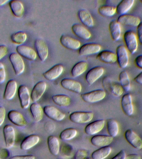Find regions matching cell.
I'll list each match as a JSON object with an SVG mask.
<instances>
[{
    "label": "cell",
    "instance_id": "obj_9",
    "mask_svg": "<svg viewBox=\"0 0 142 159\" xmlns=\"http://www.w3.org/2000/svg\"><path fill=\"white\" fill-rule=\"evenodd\" d=\"M3 133L6 148H11L13 147L16 140L14 128L11 125H6L4 127Z\"/></svg>",
    "mask_w": 142,
    "mask_h": 159
},
{
    "label": "cell",
    "instance_id": "obj_27",
    "mask_svg": "<svg viewBox=\"0 0 142 159\" xmlns=\"http://www.w3.org/2000/svg\"><path fill=\"white\" fill-rule=\"evenodd\" d=\"M97 58L103 63L109 64L114 63L117 61L116 53L109 50H104L100 52Z\"/></svg>",
    "mask_w": 142,
    "mask_h": 159
},
{
    "label": "cell",
    "instance_id": "obj_21",
    "mask_svg": "<svg viewBox=\"0 0 142 159\" xmlns=\"http://www.w3.org/2000/svg\"><path fill=\"white\" fill-rule=\"evenodd\" d=\"M7 117L14 125L20 127H24L27 125V120L20 112L11 110L7 114Z\"/></svg>",
    "mask_w": 142,
    "mask_h": 159
},
{
    "label": "cell",
    "instance_id": "obj_16",
    "mask_svg": "<svg viewBox=\"0 0 142 159\" xmlns=\"http://www.w3.org/2000/svg\"><path fill=\"white\" fill-rule=\"evenodd\" d=\"M61 85L62 88L76 93H81L82 85L77 81L70 78H64L61 81Z\"/></svg>",
    "mask_w": 142,
    "mask_h": 159
},
{
    "label": "cell",
    "instance_id": "obj_55",
    "mask_svg": "<svg viewBox=\"0 0 142 159\" xmlns=\"http://www.w3.org/2000/svg\"></svg>",
    "mask_w": 142,
    "mask_h": 159
},
{
    "label": "cell",
    "instance_id": "obj_51",
    "mask_svg": "<svg viewBox=\"0 0 142 159\" xmlns=\"http://www.w3.org/2000/svg\"><path fill=\"white\" fill-rule=\"evenodd\" d=\"M134 80L138 84H142V71L134 78Z\"/></svg>",
    "mask_w": 142,
    "mask_h": 159
},
{
    "label": "cell",
    "instance_id": "obj_30",
    "mask_svg": "<svg viewBox=\"0 0 142 159\" xmlns=\"http://www.w3.org/2000/svg\"><path fill=\"white\" fill-rule=\"evenodd\" d=\"M9 6L12 13L16 17L20 18L23 16L24 7L21 1L17 0L10 1Z\"/></svg>",
    "mask_w": 142,
    "mask_h": 159
},
{
    "label": "cell",
    "instance_id": "obj_50",
    "mask_svg": "<svg viewBox=\"0 0 142 159\" xmlns=\"http://www.w3.org/2000/svg\"><path fill=\"white\" fill-rule=\"evenodd\" d=\"M125 159H141V158L138 154H130L126 155Z\"/></svg>",
    "mask_w": 142,
    "mask_h": 159
},
{
    "label": "cell",
    "instance_id": "obj_2",
    "mask_svg": "<svg viewBox=\"0 0 142 159\" xmlns=\"http://www.w3.org/2000/svg\"><path fill=\"white\" fill-rule=\"evenodd\" d=\"M126 48L131 54H134L138 48V41L135 34L132 31H126L123 35Z\"/></svg>",
    "mask_w": 142,
    "mask_h": 159
},
{
    "label": "cell",
    "instance_id": "obj_36",
    "mask_svg": "<svg viewBox=\"0 0 142 159\" xmlns=\"http://www.w3.org/2000/svg\"><path fill=\"white\" fill-rule=\"evenodd\" d=\"M52 99L55 104L60 107H68L71 103L70 98L66 94H56L53 96Z\"/></svg>",
    "mask_w": 142,
    "mask_h": 159
},
{
    "label": "cell",
    "instance_id": "obj_45",
    "mask_svg": "<svg viewBox=\"0 0 142 159\" xmlns=\"http://www.w3.org/2000/svg\"><path fill=\"white\" fill-rule=\"evenodd\" d=\"M137 38L142 45V22H140L137 27Z\"/></svg>",
    "mask_w": 142,
    "mask_h": 159
},
{
    "label": "cell",
    "instance_id": "obj_20",
    "mask_svg": "<svg viewBox=\"0 0 142 159\" xmlns=\"http://www.w3.org/2000/svg\"><path fill=\"white\" fill-rule=\"evenodd\" d=\"M47 85L44 81L38 82L33 87L31 94L32 101L36 102L42 96L47 89Z\"/></svg>",
    "mask_w": 142,
    "mask_h": 159
},
{
    "label": "cell",
    "instance_id": "obj_37",
    "mask_svg": "<svg viewBox=\"0 0 142 159\" xmlns=\"http://www.w3.org/2000/svg\"><path fill=\"white\" fill-rule=\"evenodd\" d=\"M107 131L109 135L113 138L117 136L119 131L118 123L114 119H109L107 120Z\"/></svg>",
    "mask_w": 142,
    "mask_h": 159
},
{
    "label": "cell",
    "instance_id": "obj_10",
    "mask_svg": "<svg viewBox=\"0 0 142 159\" xmlns=\"http://www.w3.org/2000/svg\"><path fill=\"white\" fill-rule=\"evenodd\" d=\"M117 21L121 25L132 27H137L141 22L139 17L129 14L119 16Z\"/></svg>",
    "mask_w": 142,
    "mask_h": 159
},
{
    "label": "cell",
    "instance_id": "obj_12",
    "mask_svg": "<svg viewBox=\"0 0 142 159\" xmlns=\"http://www.w3.org/2000/svg\"><path fill=\"white\" fill-rule=\"evenodd\" d=\"M18 95L21 108L26 109L29 107L31 102V95L27 87L25 85H21L18 89Z\"/></svg>",
    "mask_w": 142,
    "mask_h": 159
},
{
    "label": "cell",
    "instance_id": "obj_44",
    "mask_svg": "<svg viewBox=\"0 0 142 159\" xmlns=\"http://www.w3.org/2000/svg\"><path fill=\"white\" fill-rule=\"evenodd\" d=\"M6 116V110L3 107L0 106V126L4 122Z\"/></svg>",
    "mask_w": 142,
    "mask_h": 159
},
{
    "label": "cell",
    "instance_id": "obj_26",
    "mask_svg": "<svg viewBox=\"0 0 142 159\" xmlns=\"http://www.w3.org/2000/svg\"><path fill=\"white\" fill-rule=\"evenodd\" d=\"M40 138L38 135L32 134L25 138L21 144V148L27 150L34 147L39 142Z\"/></svg>",
    "mask_w": 142,
    "mask_h": 159
},
{
    "label": "cell",
    "instance_id": "obj_32",
    "mask_svg": "<svg viewBox=\"0 0 142 159\" xmlns=\"http://www.w3.org/2000/svg\"><path fill=\"white\" fill-rule=\"evenodd\" d=\"M47 145L50 152L54 156L59 153L60 144L59 140L55 136L50 135L47 138Z\"/></svg>",
    "mask_w": 142,
    "mask_h": 159
},
{
    "label": "cell",
    "instance_id": "obj_14",
    "mask_svg": "<svg viewBox=\"0 0 142 159\" xmlns=\"http://www.w3.org/2000/svg\"><path fill=\"white\" fill-rule=\"evenodd\" d=\"M104 72V68L101 66H96L92 68L86 74V81L88 84L92 85L102 76Z\"/></svg>",
    "mask_w": 142,
    "mask_h": 159
},
{
    "label": "cell",
    "instance_id": "obj_28",
    "mask_svg": "<svg viewBox=\"0 0 142 159\" xmlns=\"http://www.w3.org/2000/svg\"><path fill=\"white\" fill-rule=\"evenodd\" d=\"M78 16L80 20L86 27H92L94 26V22L93 17L87 10H79L78 12Z\"/></svg>",
    "mask_w": 142,
    "mask_h": 159
},
{
    "label": "cell",
    "instance_id": "obj_15",
    "mask_svg": "<svg viewBox=\"0 0 142 159\" xmlns=\"http://www.w3.org/2000/svg\"><path fill=\"white\" fill-rule=\"evenodd\" d=\"M60 42L64 47L71 50H77L81 47V42L79 41L65 35L61 36Z\"/></svg>",
    "mask_w": 142,
    "mask_h": 159
},
{
    "label": "cell",
    "instance_id": "obj_33",
    "mask_svg": "<svg viewBox=\"0 0 142 159\" xmlns=\"http://www.w3.org/2000/svg\"><path fill=\"white\" fill-rule=\"evenodd\" d=\"M30 111L34 119L37 122L42 120L43 117V109L40 104L33 103L30 106Z\"/></svg>",
    "mask_w": 142,
    "mask_h": 159
},
{
    "label": "cell",
    "instance_id": "obj_7",
    "mask_svg": "<svg viewBox=\"0 0 142 159\" xmlns=\"http://www.w3.org/2000/svg\"><path fill=\"white\" fill-rule=\"evenodd\" d=\"M126 140L134 148L140 150L142 148V140L139 135L131 129H128L124 133Z\"/></svg>",
    "mask_w": 142,
    "mask_h": 159
},
{
    "label": "cell",
    "instance_id": "obj_39",
    "mask_svg": "<svg viewBox=\"0 0 142 159\" xmlns=\"http://www.w3.org/2000/svg\"><path fill=\"white\" fill-rule=\"evenodd\" d=\"M77 131L73 128H67L61 132L59 135V138L64 141L72 140L77 136Z\"/></svg>",
    "mask_w": 142,
    "mask_h": 159
},
{
    "label": "cell",
    "instance_id": "obj_8",
    "mask_svg": "<svg viewBox=\"0 0 142 159\" xmlns=\"http://www.w3.org/2000/svg\"><path fill=\"white\" fill-rule=\"evenodd\" d=\"M121 107L123 113L127 116H130L134 113V106L131 94L126 93L122 97L121 102Z\"/></svg>",
    "mask_w": 142,
    "mask_h": 159
},
{
    "label": "cell",
    "instance_id": "obj_25",
    "mask_svg": "<svg viewBox=\"0 0 142 159\" xmlns=\"http://www.w3.org/2000/svg\"><path fill=\"white\" fill-rule=\"evenodd\" d=\"M17 90V83L16 80H11L6 84L3 94V98L6 100H11L15 97Z\"/></svg>",
    "mask_w": 142,
    "mask_h": 159
},
{
    "label": "cell",
    "instance_id": "obj_49",
    "mask_svg": "<svg viewBox=\"0 0 142 159\" xmlns=\"http://www.w3.org/2000/svg\"><path fill=\"white\" fill-rule=\"evenodd\" d=\"M10 159H35V157L32 155H17L11 157Z\"/></svg>",
    "mask_w": 142,
    "mask_h": 159
},
{
    "label": "cell",
    "instance_id": "obj_41",
    "mask_svg": "<svg viewBox=\"0 0 142 159\" xmlns=\"http://www.w3.org/2000/svg\"><path fill=\"white\" fill-rule=\"evenodd\" d=\"M27 39V35L26 32L20 31L13 34L11 36L12 42L16 44L21 45L25 43Z\"/></svg>",
    "mask_w": 142,
    "mask_h": 159
},
{
    "label": "cell",
    "instance_id": "obj_13",
    "mask_svg": "<svg viewBox=\"0 0 142 159\" xmlns=\"http://www.w3.org/2000/svg\"><path fill=\"white\" fill-rule=\"evenodd\" d=\"M43 109L46 116L55 121H62L65 117L64 113L52 106H46Z\"/></svg>",
    "mask_w": 142,
    "mask_h": 159
},
{
    "label": "cell",
    "instance_id": "obj_46",
    "mask_svg": "<svg viewBox=\"0 0 142 159\" xmlns=\"http://www.w3.org/2000/svg\"><path fill=\"white\" fill-rule=\"evenodd\" d=\"M8 49L7 46L5 45L0 46V60L7 55Z\"/></svg>",
    "mask_w": 142,
    "mask_h": 159
},
{
    "label": "cell",
    "instance_id": "obj_6",
    "mask_svg": "<svg viewBox=\"0 0 142 159\" xmlns=\"http://www.w3.org/2000/svg\"><path fill=\"white\" fill-rule=\"evenodd\" d=\"M117 61L120 68L124 69L128 66L129 63V56L127 48L123 45H120L116 49Z\"/></svg>",
    "mask_w": 142,
    "mask_h": 159
},
{
    "label": "cell",
    "instance_id": "obj_11",
    "mask_svg": "<svg viewBox=\"0 0 142 159\" xmlns=\"http://www.w3.org/2000/svg\"><path fill=\"white\" fill-rule=\"evenodd\" d=\"M35 48L36 53L41 61L44 62L48 57V46L45 42L41 39H38L35 41Z\"/></svg>",
    "mask_w": 142,
    "mask_h": 159
},
{
    "label": "cell",
    "instance_id": "obj_4",
    "mask_svg": "<svg viewBox=\"0 0 142 159\" xmlns=\"http://www.w3.org/2000/svg\"><path fill=\"white\" fill-rule=\"evenodd\" d=\"M106 96V92L99 89L83 93L81 94V97L86 102L94 103L103 100Z\"/></svg>",
    "mask_w": 142,
    "mask_h": 159
},
{
    "label": "cell",
    "instance_id": "obj_29",
    "mask_svg": "<svg viewBox=\"0 0 142 159\" xmlns=\"http://www.w3.org/2000/svg\"><path fill=\"white\" fill-rule=\"evenodd\" d=\"M109 30L113 40L115 42L119 40L121 35V25L117 21H112L109 25Z\"/></svg>",
    "mask_w": 142,
    "mask_h": 159
},
{
    "label": "cell",
    "instance_id": "obj_17",
    "mask_svg": "<svg viewBox=\"0 0 142 159\" xmlns=\"http://www.w3.org/2000/svg\"><path fill=\"white\" fill-rule=\"evenodd\" d=\"M16 51L21 57L28 60L34 61L37 58V54L36 51L28 46L21 45L17 46Z\"/></svg>",
    "mask_w": 142,
    "mask_h": 159
},
{
    "label": "cell",
    "instance_id": "obj_42",
    "mask_svg": "<svg viewBox=\"0 0 142 159\" xmlns=\"http://www.w3.org/2000/svg\"><path fill=\"white\" fill-rule=\"evenodd\" d=\"M88 155L87 150L84 149L78 150L75 154L73 159H86Z\"/></svg>",
    "mask_w": 142,
    "mask_h": 159
},
{
    "label": "cell",
    "instance_id": "obj_5",
    "mask_svg": "<svg viewBox=\"0 0 142 159\" xmlns=\"http://www.w3.org/2000/svg\"><path fill=\"white\" fill-rule=\"evenodd\" d=\"M9 60L16 75L22 74L25 69V63L22 57L18 53H12L9 56Z\"/></svg>",
    "mask_w": 142,
    "mask_h": 159
},
{
    "label": "cell",
    "instance_id": "obj_31",
    "mask_svg": "<svg viewBox=\"0 0 142 159\" xmlns=\"http://www.w3.org/2000/svg\"><path fill=\"white\" fill-rule=\"evenodd\" d=\"M134 0H123L116 7L117 14L120 16L127 14L134 4Z\"/></svg>",
    "mask_w": 142,
    "mask_h": 159
},
{
    "label": "cell",
    "instance_id": "obj_3",
    "mask_svg": "<svg viewBox=\"0 0 142 159\" xmlns=\"http://www.w3.org/2000/svg\"><path fill=\"white\" fill-rule=\"evenodd\" d=\"M94 114L92 111H75L69 115V119L75 124H83L89 122L93 119Z\"/></svg>",
    "mask_w": 142,
    "mask_h": 159
},
{
    "label": "cell",
    "instance_id": "obj_19",
    "mask_svg": "<svg viewBox=\"0 0 142 159\" xmlns=\"http://www.w3.org/2000/svg\"><path fill=\"white\" fill-rule=\"evenodd\" d=\"M102 47L97 43H86L80 48L78 53L81 56L90 55L99 53Z\"/></svg>",
    "mask_w": 142,
    "mask_h": 159
},
{
    "label": "cell",
    "instance_id": "obj_34",
    "mask_svg": "<svg viewBox=\"0 0 142 159\" xmlns=\"http://www.w3.org/2000/svg\"><path fill=\"white\" fill-rule=\"evenodd\" d=\"M88 68V64L84 61H81L76 63L72 68L71 74L72 76L76 78L83 74Z\"/></svg>",
    "mask_w": 142,
    "mask_h": 159
},
{
    "label": "cell",
    "instance_id": "obj_35",
    "mask_svg": "<svg viewBox=\"0 0 142 159\" xmlns=\"http://www.w3.org/2000/svg\"><path fill=\"white\" fill-rule=\"evenodd\" d=\"M112 152L111 147L107 146L101 147L93 152L92 154V159H105L108 157Z\"/></svg>",
    "mask_w": 142,
    "mask_h": 159
},
{
    "label": "cell",
    "instance_id": "obj_23",
    "mask_svg": "<svg viewBox=\"0 0 142 159\" xmlns=\"http://www.w3.org/2000/svg\"><path fill=\"white\" fill-rule=\"evenodd\" d=\"M63 70L64 67L62 64H57L45 72L43 75L47 80L52 81L59 78L63 73Z\"/></svg>",
    "mask_w": 142,
    "mask_h": 159
},
{
    "label": "cell",
    "instance_id": "obj_1",
    "mask_svg": "<svg viewBox=\"0 0 142 159\" xmlns=\"http://www.w3.org/2000/svg\"><path fill=\"white\" fill-rule=\"evenodd\" d=\"M102 85L106 91L115 97L121 96L124 91L120 83L114 81L108 77L103 78Z\"/></svg>",
    "mask_w": 142,
    "mask_h": 159
},
{
    "label": "cell",
    "instance_id": "obj_18",
    "mask_svg": "<svg viewBox=\"0 0 142 159\" xmlns=\"http://www.w3.org/2000/svg\"><path fill=\"white\" fill-rule=\"evenodd\" d=\"M105 121L103 119L96 120L88 124L85 128L84 131L88 135H94L100 132L104 128Z\"/></svg>",
    "mask_w": 142,
    "mask_h": 159
},
{
    "label": "cell",
    "instance_id": "obj_38",
    "mask_svg": "<svg viewBox=\"0 0 142 159\" xmlns=\"http://www.w3.org/2000/svg\"><path fill=\"white\" fill-rule=\"evenodd\" d=\"M120 83L123 87L124 91L128 92L131 88L130 79L128 73L125 70L121 72L119 75Z\"/></svg>",
    "mask_w": 142,
    "mask_h": 159
},
{
    "label": "cell",
    "instance_id": "obj_54",
    "mask_svg": "<svg viewBox=\"0 0 142 159\" xmlns=\"http://www.w3.org/2000/svg\"><path fill=\"white\" fill-rule=\"evenodd\" d=\"M91 159L90 158H87V159Z\"/></svg>",
    "mask_w": 142,
    "mask_h": 159
},
{
    "label": "cell",
    "instance_id": "obj_47",
    "mask_svg": "<svg viewBox=\"0 0 142 159\" xmlns=\"http://www.w3.org/2000/svg\"><path fill=\"white\" fill-rule=\"evenodd\" d=\"M126 155L125 150H122L111 159H125Z\"/></svg>",
    "mask_w": 142,
    "mask_h": 159
},
{
    "label": "cell",
    "instance_id": "obj_24",
    "mask_svg": "<svg viewBox=\"0 0 142 159\" xmlns=\"http://www.w3.org/2000/svg\"><path fill=\"white\" fill-rule=\"evenodd\" d=\"M72 30L77 37L84 40H88L92 37L91 32L82 25L75 24L72 26Z\"/></svg>",
    "mask_w": 142,
    "mask_h": 159
},
{
    "label": "cell",
    "instance_id": "obj_48",
    "mask_svg": "<svg viewBox=\"0 0 142 159\" xmlns=\"http://www.w3.org/2000/svg\"><path fill=\"white\" fill-rule=\"evenodd\" d=\"M135 63L138 68L142 70V54L139 55L136 57Z\"/></svg>",
    "mask_w": 142,
    "mask_h": 159
},
{
    "label": "cell",
    "instance_id": "obj_40",
    "mask_svg": "<svg viewBox=\"0 0 142 159\" xmlns=\"http://www.w3.org/2000/svg\"><path fill=\"white\" fill-rule=\"evenodd\" d=\"M98 12L101 16L106 17H111L114 16L116 12V7L109 5L101 6L98 9Z\"/></svg>",
    "mask_w": 142,
    "mask_h": 159
},
{
    "label": "cell",
    "instance_id": "obj_43",
    "mask_svg": "<svg viewBox=\"0 0 142 159\" xmlns=\"http://www.w3.org/2000/svg\"><path fill=\"white\" fill-rule=\"evenodd\" d=\"M6 73L5 66L2 62H0V84H2L6 80Z\"/></svg>",
    "mask_w": 142,
    "mask_h": 159
},
{
    "label": "cell",
    "instance_id": "obj_22",
    "mask_svg": "<svg viewBox=\"0 0 142 159\" xmlns=\"http://www.w3.org/2000/svg\"><path fill=\"white\" fill-rule=\"evenodd\" d=\"M113 140V138L110 135H98L92 137L91 142L94 146L103 147L109 145L111 143Z\"/></svg>",
    "mask_w": 142,
    "mask_h": 159
},
{
    "label": "cell",
    "instance_id": "obj_53",
    "mask_svg": "<svg viewBox=\"0 0 142 159\" xmlns=\"http://www.w3.org/2000/svg\"><path fill=\"white\" fill-rule=\"evenodd\" d=\"M140 1H141V2L142 3V0H141Z\"/></svg>",
    "mask_w": 142,
    "mask_h": 159
},
{
    "label": "cell",
    "instance_id": "obj_52",
    "mask_svg": "<svg viewBox=\"0 0 142 159\" xmlns=\"http://www.w3.org/2000/svg\"><path fill=\"white\" fill-rule=\"evenodd\" d=\"M9 1L7 0H0V7L4 6Z\"/></svg>",
    "mask_w": 142,
    "mask_h": 159
}]
</instances>
